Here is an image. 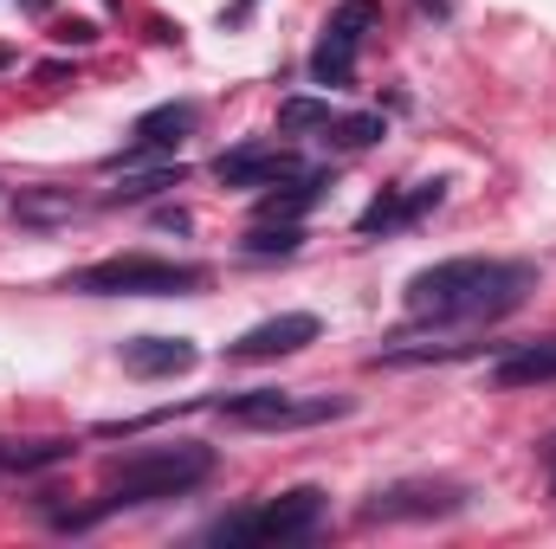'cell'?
Here are the masks:
<instances>
[{
    "label": "cell",
    "instance_id": "obj_20",
    "mask_svg": "<svg viewBox=\"0 0 556 549\" xmlns=\"http://www.w3.org/2000/svg\"><path fill=\"white\" fill-rule=\"evenodd\" d=\"M544 459H551V478H556V439H551V446H544Z\"/></svg>",
    "mask_w": 556,
    "mask_h": 549
},
{
    "label": "cell",
    "instance_id": "obj_2",
    "mask_svg": "<svg viewBox=\"0 0 556 549\" xmlns=\"http://www.w3.org/2000/svg\"><path fill=\"white\" fill-rule=\"evenodd\" d=\"M214 472V446H201V439H175V446H142V452H124V459H111V472H104V505L98 511H117V505H155V498H181V491H194L201 478ZM91 511V518H98ZM85 518V524H91Z\"/></svg>",
    "mask_w": 556,
    "mask_h": 549
},
{
    "label": "cell",
    "instance_id": "obj_3",
    "mask_svg": "<svg viewBox=\"0 0 556 549\" xmlns=\"http://www.w3.org/2000/svg\"><path fill=\"white\" fill-rule=\"evenodd\" d=\"M207 272L201 266H175V259H142V253H124V259H98L85 272L65 278V291H85V297H181V291H201Z\"/></svg>",
    "mask_w": 556,
    "mask_h": 549
},
{
    "label": "cell",
    "instance_id": "obj_5",
    "mask_svg": "<svg viewBox=\"0 0 556 549\" xmlns=\"http://www.w3.org/2000/svg\"><path fill=\"white\" fill-rule=\"evenodd\" d=\"M214 408L227 413V420H240V426H311V420L350 413V401H337V395L298 401V395H285V388H247V395H220Z\"/></svg>",
    "mask_w": 556,
    "mask_h": 549
},
{
    "label": "cell",
    "instance_id": "obj_18",
    "mask_svg": "<svg viewBox=\"0 0 556 549\" xmlns=\"http://www.w3.org/2000/svg\"><path fill=\"white\" fill-rule=\"evenodd\" d=\"M59 39H72V46H91V39H98V26H91V20H72Z\"/></svg>",
    "mask_w": 556,
    "mask_h": 549
},
{
    "label": "cell",
    "instance_id": "obj_1",
    "mask_svg": "<svg viewBox=\"0 0 556 549\" xmlns=\"http://www.w3.org/2000/svg\"><path fill=\"white\" fill-rule=\"evenodd\" d=\"M531 291V266L505 259H440L408 278V317L420 323H485Z\"/></svg>",
    "mask_w": 556,
    "mask_h": 549
},
{
    "label": "cell",
    "instance_id": "obj_13",
    "mask_svg": "<svg viewBox=\"0 0 556 549\" xmlns=\"http://www.w3.org/2000/svg\"><path fill=\"white\" fill-rule=\"evenodd\" d=\"M498 388H531V382H556V336L551 343H531V349H511L498 369H492Z\"/></svg>",
    "mask_w": 556,
    "mask_h": 549
},
{
    "label": "cell",
    "instance_id": "obj_17",
    "mask_svg": "<svg viewBox=\"0 0 556 549\" xmlns=\"http://www.w3.org/2000/svg\"><path fill=\"white\" fill-rule=\"evenodd\" d=\"M376 137H382V117H376V111H363V117H337V124L324 130V142H337V149H369Z\"/></svg>",
    "mask_w": 556,
    "mask_h": 549
},
{
    "label": "cell",
    "instance_id": "obj_23",
    "mask_svg": "<svg viewBox=\"0 0 556 549\" xmlns=\"http://www.w3.org/2000/svg\"><path fill=\"white\" fill-rule=\"evenodd\" d=\"M0 472H7V446H0Z\"/></svg>",
    "mask_w": 556,
    "mask_h": 549
},
{
    "label": "cell",
    "instance_id": "obj_12",
    "mask_svg": "<svg viewBox=\"0 0 556 549\" xmlns=\"http://www.w3.org/2000/svg\"><path fill=\"white\" fill-rule=\"evenodd\" d=\"M324 175H291L285 188H273V194H260V220H304L317 201H324Z\"/></svg>",
    "mask_w": 556,
    "mask_h": 549
},
{
    "label": "cell",
    "instance_id": "obj_19",
    "mask_svg": "<svg viewBox=\"0 0 556 549\" xmlns=\"http://www.w3.org/2000/svg\"><path fill=\"white\" fill-rule=\"evenodd\" d=\"M155 227H175V233H188V214H181V207H162V214H155Z\"/></svg>",
    "mask_w": 556,
    "mask_h": 549
},
{
    "label": "cell",
    "instance_id": "obj_21",
    "mask_svg": "<svg viewBox=\"0 0 556 549\" xmlns=\"http://www.w3.org/2000/svg\"><path fill=\"white\" fill-rule=\"evenodd\" d=\"M26 7H33V13H46V7H52V0H26Z\"/></svg>",
    "mask_w": 556,
    "mask_h": 549
},
{
    "label": "cell",
    "instance_id": "obj_15",
    "mask_svg": "<svg viewBox=\"0 0 556 549\" xmlns=\"http://www.w3.org/2000/svg\"><path fill=\"white\" fill-rule=\"evenodd\" d=\"M330 124H337V111L317 104V98H285V104H278V130H285V137H298V130H330Z\"/></svg>",
    "mask_w": 556,
    "mask_h": 549
},
{
    "label": "cell",
    "instance_id": "obj_14",
    "mask_svg": "<svg viewBox=\"0 0 556 549\" xmlns=\"http://www.w3.org/2000/svg\"><path fill=\"white\" fill-rule=\"evenodd\" d=\"M298 246H304L298 220H260V227L247 233V253H253V259H273V253H298Z\"/></svg>",
    "mask_w": 556,
    "mask_h": 549
},
{
    "label": "cell",
    "instance_id": "obj_4",
    "mask_svg": "<svg viewBox=\"0 0 556 549\" xmlns=\"http://www.w3.org/2000/svg\"><path fill=\"white\" fill-rule=\"evenodd\" d=\"M317 518H324V491H317V485H298V491H285L273 505H260V511L220 518L207 537H214V544H298V537L317 531Z\"/></svg>",
    "mask_w": 556,
    "mask_h": 549
},
{
    "label": "cell",
    "instance_id": "obj_10",
    "mask_svg": "<svg viewBox=\"0 0 556 549\" xmlns=\"http://www.w3.org/2000/svg\"><path fill=\"white\" fill-rule=\"evenodd\" d=\"M201 362V349L188 343V336H137V343H124V369L142 375V382H155V375H188Z\"/></svg>",
    "mask_w": 556,
    "mask_h": 549
},
{
    "label": "cell",
    "instance_id": "obj_6",
    "mask_svg": "<svg viewBox=\"0 0 556 549\" xmlns=\"http://www.w3.org/2000/svg\"><path fill=\"white\" fill-rule=\"evenodd\" d=\"M382 20V7L376 0H343L337 13H330V26H324V39H317V52H311V78L317 85H350L356 78V39H363V26H376Z\"/></svg>",
    "mask_w": 556,
    "mask_h": 549
},
{
    "label": "cell",
    "instance_id": "obj_16",
    "mask_svg": "<svg viewBox=\"0 0 556 549\" xmlns=\"http://www.w3.org/2000/svg\"><path fill=\"white\" fill-rule=\"evenodd\" d=\"M162 188H181V162H162V168H149V175L124 168V188H117L111 201H149V194H162Z\"/></svg>",
    "mask_w": 556,
    "mask_h": 549
},
{
    "label": "cell",
    "instance_id": "obj_7",
    "mask_svg": "<svg viewBox=\"0 0 556 549\" xmlns=\"http://www.w3.org/2000/svg\"><path fill=\"white\" fill-rule=\"evenodd\" d=\"M466 505V491L459 485H389V491H376L369 505H363V518L369 524H402V518H453Z\"/></svg>",
    "mask_w": 556,
    "mask_h": 549
},
{
    "label": "cell",
    "instance_id": "obj_22",
    "mask_svg": "<svg viewBox=\"0 0 556 549\" xmlns=\"http://www.w3.org/2000/svg\"><path fill=\"white\" fill-rule=\"evenodd\" d=\"M420 7H433V13H446V0H420Z\"/></svg>",
    "mask_w": 556,
    "mask_h": 549
},
{
    "label": "cell",
    "instance_id": "obj_9",
    "mask_svg": "<svg viewBox=\"0 0 556 549\" xmlns=\"http://www.w3.org/2000/svg\"><path fill=\"white\" fill-rule=\"evenodd\" d=\"M304 343H317V317H311V310H285V317L253 323V330L233 343V356H240V362H266V356H291V349H304Z\"/></svg>",
    "mask_w": 556,
    "mask_h": 549
},
{
    "label": "cell",
    "instance_id": "obj_8",
    "mask_svg": "<svg viewBox=\"0 0 556 549\" xmlns=\"http://www.w3.org/2000/svg\"><path fill=\"white\" fill-rule=\"evenodd\" d=\"M214 175L227 181V188H278V181H291V175H304V162L291 155V149H260V142H247V149H227L220 162H214Z\"/></svg>",
    "mask_w": 556,
    "mask_h": 549
},
{
    "label": "cell",
    "instance_id": "obj_11",
    "mask_svg": "<svg viewBox=\"0 0 556 549\" xmlns=\"http://www.w3.org/2000/svg\"><path fill=\"white\" fill-rule=\"evenodd\" d=\"M427 207H440V181H427L415 194H382V201H369L363 214H356V233H389V227H402V220H415Z\"/></svg>",
    "mask_w": 556,
    "mask_h": 549
}]
</instances>
